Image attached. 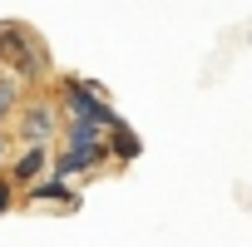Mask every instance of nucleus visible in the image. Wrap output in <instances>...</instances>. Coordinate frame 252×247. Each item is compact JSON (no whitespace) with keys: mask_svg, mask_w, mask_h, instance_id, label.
I'll return each mask as SVG.
<instances>
[{"mask_svg":"<svg viewBox=\"0 0 252 247\" xmlns=\"http://www.w3.org/2000/svg\"><path fill=\"white\" fill-rule=\"evenodd\" d=\"M139 149H144V144H139V134L124 129V119L104 129V154H109L114 163H134V158H139Z\"/></svg>","mask_w":252,"mask_h":247,"instance_id":"obj_4","label":"nucleus"},{"mask_svg":"<svg viewBox=\"0 0 252 247\" xmlns=\"http://www.w3.org/2000/svg\"><path fill=\"white\" fill-rule=\"evenodd\" d=\"M30 203H64V208H74L79 198L69 193V178H35L30 183Z\"/></svg>","mask_w":252,"mask_h":247,"instance_id":"obj_6","label":"nucleus"},{"mask_svg":"<svg viewBox=\"0 0 252 247\" xmlns=\"http://www.w3.org/2000/svg\"><path fill=\"white\" fill-rule=\"evenodd\" d=\"M5 154H10V139H5V129H0V163H5Z\"/></svg>","mask_w":252,"mask_h":247,"instance_id":"obj_9","label":"nucleus"},{"mask_svg":"<svg viewBox=\"0 0 252 247\" xmlns=\"http://www.w3.org/2000/svg\"><path fill=\"white\" fill-rule=\"evenodd\" d=\"M45 168H50V144H30V149L15 158L10 183H35V178H45Z\"/></svg>","mask_w":252,"mask_h":247,"instance_id":"obj_5","label":"nucleus"},{"mask_svg":"<svg viewBox=\"0 0 252 247\" xmlns=\"http://www.w3.org/2000/svg\"><path fill=\"white\" fill-rule=\"evenodd\" d=\"M15 129L30 144H50L60 129V114H55V104H25V109H15Z\"/></svg>","mask_w":252,"mask_h":247,"instance_id":"obj_3","label":"nucleus"},{"mask_svg":"<svg viewBox=\"0 0 252 247\" xmlns=\"http://www.w3.org/2000/svg\"><path fill=\"white\" fill-rule=\"evenodd\" d=\"M64 114L69 119H94V124H119V114H114V104L104 99V89L99 84H89V79H64Z\"/></svg>","mask_w":252,"mask_h":247,"instance_id":"obj_1","label":"nucleus"},{"mask_svg":"<svg viewBox=\"0 0 252 247\" xmlns=\"http://www.w3.org/2000/svg\"><path fill=\"white\" fill-rule=\"evenodd\" d=\"M10 203H15V183L0 178V213H10Z\"/></svg>","mask_w":252,"mask_h":247,"instance_id":"obj_8","label":"nucleus"},{"mask_svg":"<svg viewBox=\"0 0 252 247\" xmlns=\"http://www.w3.org/2000/svg\"><path fill=\"white\" fill-rule=\"evenodd\" d=\"M20 99H25V84H20L10 69H0V129H5V119L20 109Z\"/></svg>","mask_w":252,"mask_h":247,"instance_id":"obj_7","label":"nucleus"},{"mask_svg":"<svg viewBox=\"0 0 252 247\" xmlns=\"http://www.w3.org/2000/svg\"><path fill=\"white\" fill-rule=\"evenodd\" d=\"M104 144H64V154H50L55 163V178H74V173H94L104 168Z\"/></svg>","mask_w":252,"mask_h":247,"instance_id":"obj_2","label":"nucleus"}]
</instances>
